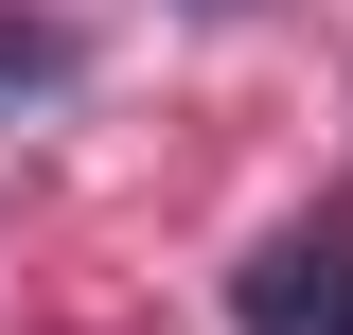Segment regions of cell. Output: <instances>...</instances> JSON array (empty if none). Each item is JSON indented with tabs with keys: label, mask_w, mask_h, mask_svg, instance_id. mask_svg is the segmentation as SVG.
I'll return each instance as SVG.
<instances>
[{
	"label": "cell",
	"mask_w": 353,
	"mask_h": 335,
	"mask_svg": "<svg viewBox=\"0 0 353 335\" xmlns=\"http://www.w3.org/2000/svg\"><path fill=\"white\" fill-rule=\"evenodd\" d=\"M336 300H353V230H318V247H265L248 283H230V318H248V335H318Z\"/></svg>",
	"instance_id": "1"
},
{
	"label": "cell",
	"mask_w": 353,
	"mask_h": 335,
	"mask_svg": "<svg viewBox=\"0 0 353 335\" xmlns=\"http://www.w3.org/2000/svg\"><path fill=\"white\" fill-rule=\"evenodd\" d=\"M36 88H71V36H53V18H0V124H18Z\"/></svg>",
	"instance_id": "2"
},
{
	"label": "cell",
	"mask_w": 353,
	"mask_h": 335,
	"mask_svg": "<svg viewBox=\"0 0 353 335\" xmlns=\"http://www.w3.org/2000/svg\"><path fill=\"white\" fill-rule=\"evenodd\" d=\"M318 335H353V300H336V318H318Z\"/></svg>",
	"instance_id": "3"
}]
</instances>
